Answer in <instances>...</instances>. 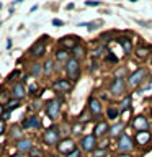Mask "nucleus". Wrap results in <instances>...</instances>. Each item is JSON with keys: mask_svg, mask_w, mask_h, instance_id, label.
Instances as JSON below:
<instances>
[{"mask_svg": "<svg viewBox=\"0 0 152 157\" xmlns=\"http://www.w3.org/2000/svg\"><path fill=\"white\" fill-rule=\"evenodd\" d=\"M152 54V48L147 46V44H141L139 48H136L134 51V56L136 59H139V61H144V59H147Z\"/></svg>", "mask_w": 152, "mask_h": 157, "instance_id": "412c9836", "label": "nucleus"}, {"mask_svg": "<svg viewBox=\"0 0 152 157\" xmlns=\"http://www.w3.org/2000/svg\"><path fill=\"white\" fill-rule=\"evenodd\" d=\"M129 116H131V108H129V110H124V111H121V116L120 118H123V120H129Z\"/></svg>", "mask_w": 152, "mask_h": 157, "instance_id": "c9c22d12", "label": "nucleus"}, {"mask_svg": "<svg viewBox=\"0 0 152 157\" xmlns=\"http://www.w3.org/2000/svg\"><path fill=\"white\" fill-rule=\"evenodd\" d=\"M115 157H132V154H121L120 152V154H116Z\"/></svg>", "mask_w": 152, "mask_h": 157, "instance_id": "79ce46f5", "label": "nucleus"}, {"mask_svg": "<svg viewBox=\"0 0 152 157\" xmlns=\"http://www.w3.org/2000/svg\"><path fill=\"white\" fill-rule=\"evenodd\" d=\"M26 93H28V90L25 88V85H23L21 82H15L13 85H12V90H10V97L15 98V100L21 101L23 98L26 97Z\"/></svg>", "mask_w": 152, "mask_h": 157, "instance_id": "ddd939ff", "label": "nucleus"}, {"mask_svg": "<svg viewBox=\"0 0 152 157\" xmlns=\"http://www.w3.org/2000/svg\"><path fill=\"white\" fill-rule=\"evenodd\" d=\"M126 88H127V82L124 78H113V82L110 85V93L113 97H120L126 93Z\"/></svg>", "mask_w": 152, "mask_h": 157, "instance_id": "1a4fd4ad", "label": "nucleus"}, {"mask_svg": "<svg viewBox=\"0 0 152 157\" xmlns=\"http://www.w3.org/2000/svg\"><path fill=\"white\" fill-rule=\"evenodd\" d=\"M64 72H66L67 80H70V82L78 80V77H80V72H82L80 61H77V59L70 57V59H69V61L66 62V66H64Z\"/></svg>", "mask_w": 152, "mask_h": 157, "instance_id": "f257e3e1", "label": "nucleus"}, {"mask_svg": "<svg viewBox=\"0 0 152 157\" xmlns=\"http://www.w3.org/2000/svg\"><path fill=\"white\" fill-rule=\"evenodd\" d=\"M83 5H85V7H100L101 2H85Z\"/></svg>", "mask_w": 152, "mask_h": 157, "instance_id": "4c0bfd02", "label": "nucleus"}, {"mask_svg": "<svg viewBox=\"0 0 152 157\" xmlns=\"http://www.w3.org/2000/svg\"><path fill=\"white\" fill-rule=\"evenodd\" d=\"M52 25L54 26H64V21L59 20V18H52Z\"/></svg>", "mask_w": 152, "mask_h": 157, "instance_id": "e433bc0d", "label": "nucleus"}, {"mask_svg": "<svg viewBox=\"0 0 152 157\" xmlns=\"http://www.w3.org/2000/svg\"><path fill=\"white\" fill-rule=\"evenodd\" d=\"M131 103H132V95H126V97L121 100V103H120V110H121V111L129 110V108H131Z\"/></svg>", "mask_w": 152, "mask_h": 157, "instance_id": "cd10ccee", "label": "nucleus"}, {"mask_svg": "<svg viewBox=\"0 0 152 157\" xmlns=\"http://www.w3.org/2000/svg\"><path fill=\"white\" fill-rule=\"evenodd\" d=\"M108 132H110V124H108V121H98L97 124H95V128H93V134H95V137L98 139V137H100V139H103V137H105Z\"/></svg>", "mask_w": 152, "mask_h": 157, "instance_id": "dca6fc26", "label": "nucleus"}, {"mask_svg": "<svg viewBox=\"0 0 152 157\" xmlns=\"http://www.w3.org/2000/svg\"><path fill=\"white\" fill-rule=\"evenodd\" d=\"M62 49H67V51H72L77 44H80V38L78 36H64L61 41H59Z\"/></svg>", "mask_w": 152, "mask_h": 157, "instance_id": "f3484780", "label": "nucleus"}, {"mask_svg": "<svg viewBox=\"0 0 152 157\" xmlns=\"http://www.w3.org/2000/svg\"><path fill=\"white\" fill-rule=\"evenodd\" d=\"M21 128L23 129H39V128H41V118L38 115L28 116L26 120L21 123Z\"/></svg>", "mask_w": 152, "mask_h": 157, "instance_id": "2eb2a0df", "label": "nucleus"}, {"mask_svg": "<svg viewBox=\"0 0 152 157\" xmlns=\"http://www.w3.org/2000/svg\"><path fill=\"white\" fill-rule=\"evenodd\" d=\"M46 36H43L41 39H38L36 43L31 46V49H29V56L34 57V59H39V57H43L44 54H46Z\"/></svg>", "mask_w": 152, "mask_h": 157, "instance_id": "6e6552de", "label": "nucleus"}, {"mask_svg": "<svg viewBox=\"0 0 152 157\" xmlns=\"http://www.w3.org/2000/svg\"><path fill=\"white\" fill-rule=\"evenodd\" d=\"M34 147V142L33 139H29V137H23V139L17 141V151L20 152V154H26V152H31Z\"/></svg>", "mask_w": 152, "mask_h": 157, "instance_id": "4468645a", "label": "nucleus"}, {"mask_svg": "<svg viewBox=\"0 0 152 157\" xmlns=\"http://www.w3.org/2000/svg\"><path fill=\"white\" fill-rule=\"evenodd\" d=\"M116 41L121 44L123 52H124L126 56L132 52V39H131L129 36H120V38H116Z\"/></svg>", "mask_w": 152, "mask_h": 157, "instance_id": "4be33fe9", "label": "nucleus"}, {"mask_svg": "<svg viewBox=\"0 0 152 157\" xmlns=\"http://www.w3.org/2000/svg\"><path fill=\"white\" fill-rule=\"evenodd\" d=\"M28 93H29L31 97L38 95V85H36V83H33V85H29V88H28Z\"/></svg>", "mask_w": 152, "mask_h": 157, "instance_id": "2f4dec72", "label": "nucleus"}, {"mask_svg": "<svg viewBox=\"0 0 152 157\" xmlns=\"http://www.w3.org/2000/svg\"><path fill=\"white\" fill-rule=\"evenodd\" d=\"M29 74H31L33 77H39L43 75V64L39 62H33L31 67H29Z\"/></svg>", "mask_w": 152, "mask_h": 157, "instance_id": "a878e982", "label": "nucleus"}, {"mask_svg": "<svg viewBox=\"0 0 152 157\" xmlns=\"http://www.w3.org/2000/svg\"><path fill=\"white\" fill-rule=\"evenodd\" d=\"M147 77V69L146 67H139V69H136L134 72L131 74L129 77H127V87H131V88H136V87H139L142 82H144V78Z\"/></svg>", "mask_w": 152, "mask_h": 157, "instance_id": "423d86ee", "label": "nucleus"}, {"mask_svg": "<svg viewBox=\"0 0 152 157\" xmlns=\"http://www.w3.org/2000/svg\"><path fill=\"white\" fill-rule=\"evenodd\" d=\"M78 149L87 154H93L98 149V139L95 137V134H85L80 137L78 141Z\"/></svg>", "mask_w": 152, "mask_h": 157, "instance_id": "f03ea898", "label": "nucleus"}, {"mask_svg": "<svg viewBox=\"0 0 152 157\" xmlns=\"http://www.w3.org/2000/svg\"><path fill=\"white\" fill-rule=\"evenodd\" d=\"M21 129H23V128H20V126H13L10 134H12V137H15L17 141H20V139H23V131Z\"/></svg>", "mask_w": 152, "mask_h": 157, "instance_id": "c85d7f7f", "label": "nucleus"}, {"mask_svg": "<svg viewBox=\"0 0 152 157\" xmlns=\"http://www.w3.org/2000/svg\"><path fill=\"white\" fill-rule=\"evenodd\" d=\"M134 147H136L134 139H132L129 134H126V132L116 139V149L120 151L121 154H131V152L134 151Z\"/></svg>", "mask_w": 152, "mask_h": 157, "instance_id": "39448f33", "label": "nucleus"}, {"mask_svg": "<svg viewBox=\"0 0 152 157\" xmlns=\"http://www.w3.org/2000/svg\"><path fill=\"white\" fill-rule=\"evenodd\" d=\"M18 74H20V71H18V69H17V71H13V72H12V74H10V75H8L7 78H8V80H13V78H15V77H17V75H18Z\"/></svg>", "mask_w": 152, "mask_h": 157, "instance_id": "58836bf2", "label": "nucleus"}, {"mask_svg": "<svg viewBox=\"0 0 152 157\" xmlns=\"http://www.w3.org/2000/svg\"><path fill=\"white\" fill-rule=\"evenodd\" d=\"M12 157H23L21 154H17V155H12Z\"/></svg>", "mask_w": 152, "mask_h": 157, "instance_id": "a18cd8bd", "label": "nucleus"}, {"mask_svg": "<svg viewBox=\"0 0 152 157\" xmlns=\"http://www.w3.org/2000/svg\"><path fill=\"white\" fill-rule=\"evenodd\" d=\"M38 157H43V155H38Z\"/></svg>", "mask_w": 152, "mask_h": 157, "instance_id": "8fccbe9b", "label": "nucleus"}, {"mask_svg": "<svg viewBox=\"0 0 152 157\" xmlns=\"http://www.w3.org/2000/svg\"><path fill=\"white\" fill-rule=\"evenodd\" d=\"M74 83L70 80H67V78H56V80L52 82V88L59 93H69L72 90Z\"/></svg>", "mask_w": 152, "mask_h": 157, "instance_id": "f8f14e48", "label": "nucleus"}, {"mask_svg": "<svg viewBox=\"0 0 152 157\" xmlns=\"http://www.w3.org/2000/svg\"><path fill=\"white\" fill-rule=\"evenodd\" d=\"M74 7H75V3H67V5H66V8H67V10H72Z\"/></svg>", "mask_w": 152, "mask_h": 157, "instance_id": "37998d69", "label": "nucleus"}, {"mask_svg": "<svg viewBox=\"0 0 152 157\" xmlns=\"http://www.w3.org/2000/svg\"><path fill=\"white\" fill-rule=\"evenodd\" d=\"M124 121H118V123H113V126H110V132H108V136L111 137V139H118V137H121L124 134Z\"/></svg>", "mask_w": 152, "mask_h": 157, "instance_id": "a211bd4d", "label": "nucleus"}, {"mask_svg": "<svg viewBox=\"0 0 152 157\" xmlns=\"http://www.w3.org/2000/svg\"><path fill=\"white\" fill-rule=\"evenodd\" d=\"M150 141H152V132L150 131H141V132H136V136H134L136 146H141V147L150 144Z\"/></svg>", "mask_w": 152, "mask_h": 157, "instance_id": "6ab92c4d", "label": "nucleus"}, {"mask_svg": "<svg viewBox=\"0 0 152 157\" xmlns=\"http://www.w3.org/2000/svg\"><path fill=\"white\" fill-rule=\"evenodd\" d=\"M121 116V110L118 106H115V105H110L106 108V118L110 121H113V120H118V118Z\"/></svg>", "mask_w": 152, "mask_h": 157, "instance_id": "b1692460", "label": "nucleus"}, {"mask_svg": "<svg viewBox=\"0 0 152 157\" xmlns=\"http://www.w3.org/2000/svg\"><path fill=\"white\" fill-rule=\"evenodd\" d=\"M44 110H46V115L49 116V120H51V121H57L59 116H61L62 101L59 100V98H52V100H49V101L46 103Z\"/></svg>", "mask_w": 152, "mask_h": 157, "instance_id": "20e7f679", "label": "nucleus"}, {"mask_svg": "<svg viewBox=\"0 0 152 157\" xmlns=\"http://www.w3.org/2000/svg\"><path fill=\"white\" fill-rule=\"evenodd\" d=\"M41 141H43L44 146H57L59 141H61V129H59L57 126L46 128V131L43 132Z\"/></svg>", "mask_w": 152, "mask_h": 157, "instance_id": "7ed1b4c3", "label": "nucleus"}, {"mask_svg": "<svg viewBox=\"0 0 152 157\" xmlns=\"http://www.w3.org/2000/svg\"><path fill=\"white\" fill-rule=\"evenodd\" d=\"M70 57H72L70 51H67V49H62V48L56 49V52H54V62H57V64H66Z\"/></svg>", "mask_w": 152, "mask_h": 157, "instance_id": "aec40b11", "label": "nucleus"}, {"mask_svg": "<svg viewBox=\"0 0 152 157\" xmlns=\"http://www.w3.org/2000/svg\"><path fill=\"white\" fill-rule=\"evenodd\" d=\"M70 54H72V57H74V59L80 61V59L87 57V48L83 46V44H77V46L70 51Z\"/></svg>", "mask_w": 152, "mask_h": 157, "instance_id": "5701e85b", "label": "nucleus"}, {"mask_svg": "<svg viewBox=\"0 0 152 157\" xmlns=\"http://www.w3.org/2000/svg\"><path fill=\"white\" fill-rule=\"evenodd\" d=\"M56 147H57V152H59V154H62V155H69L70 152L78 149L77 142L74 141L72 137H64V139H61Z\"/></svg>", "mask_w": 152, "mask_h": 157, "instance_id": "0eeeda50", "label": "nucleus"}, {"mask_svg": "<svg viewBox=\"0 0 152 157\" xmlns=\"http://www.w3.org/2000/svg\"><path fill=\"white\" fill-rule=\"evenodd\" d=\"M3 132V120H0V134Z\"/></svg>", "mask_w": 152, "mask_h": 157, "instance_id": "c03bdc74", "label": "nucleus"}, {"mask_svg": "<svg viewBox=\"0 0 152 157\" xmlns=\"http://www.w3.org/2000/svg\"><path fill=\"white\" fill-rule=\"evenodd\" d=\"M106 61H108V62H113V64H116V62H118V57H116L113 52H108V54H106Z\"/></svg>", "mask_w": 152, "mask_h": 157, "instance_id": "72a5a7b5", "label": "nucleus"}, {"mask_svg": "<svg viewBox=\"0 0 152 157\" xmlns=\"http://www.w3.org/2000/svg\"><path fill=\"white\" fill-rule=\"evenodd\" d=\"M108 154V151H103V149H97L95 152L92 154V157H105Z\"/></svg>", "mask_w": 152, "mask_h": 157, "instance_id": "473e14b6", "label": "nucleus"}, {"mask_svg": "<svg viewBox=\"0 0 152 157\" xmlns=\"http://www.w3.org/2000/svg\"><path fill=\"white\" fill-rule=\"evenodd\" d=\"M49 157H59V155H56V154H52V155H49Z\"/></svg>", "mask_w": 152, "mask_h": 157, "instance_id": "49530a36", "label": "nucleus"}, {"mask_svg": "<svg viewBox=\"0 0 152 157\" xmlns=\"http://www.w3.org/2000/svg\"><path fill=\"white\" fill-rule=\"evenodd\" d=\"M82 131H83V123H75V124L72 126V129H70V132L74 136H80Z\"/></svg>", "mask_w": 152, "mask_h": 157, "instance_id": "c756f323", "label": "nucleus"}, {"mask_svg": "<svg viewBox=\"0 0 152 157\" xmlns=\"http://www.w3.org/2000/svg\"><path fill=\"white\" fill-rule=\"evenodd\" d=\"M150 116H152V106H150Z\"/></svg>", "mask_w": 152, "mask_h": 157, "instance_id": "de8ad7c7", "label": "nucleus"}, {"mask_svg": "<svg viewBox=\"0 0 152 157\" xmlns=\"http://www.w3.org/2000/svg\"><path fill=\"white\" fill-rule=\"evenodd\" d=\"M0 10H2V3H0Z\"/></svg>", "mask_w": 152, "mask_h": 157, "instance_id": "09e8293b", "label": "nucleus"}, {"mask_svg": "<svg viewBox=\"0 0 152 157\" xmlns=\"http://www.w3.org/2000/svg\"><path fill=\"white\" fill-rule=\"evenodd\" d=\"M52 72H54V61L52 59H48V61L43 64V74L44 75H51Z\"/></svg>", "mask_w": 152, "mask_h": 157, "instance_id": "bb28decb", "label": "nucleus"}, {"mask_svg": "<svg viewBox=\"0 0 152 157\" xmlns=\"http://www.w3.org/2000/svg\"><path fill=\"white\" fill-rule=\"evenodd\" d=\"M12 46H13V41H12V38H8L7 39V49H10Z\"/></svg>", "mask_w": 152, "mask_h": 157, "instance_id": "ea45409f", "label": "nucleus"}, {"mask_svg": "<svg viewBox=\"0 0 152 157\" xmlns=\"http://www.w3.org/2000/svg\"><path fill=\"white\" fill-rule=\"evenodd\" d=\"M103 25L101 20H95V21H87V23H78V26L82 28H87L88 31H95V29H98Z\"/></svg>", "mask_w": 152, "mask_h": 157, "instance_id": "393cba45", "label": "nucleus"}, {"mask_svg": "<svg viewBox=\"0 0 152 157\" xmlns=\"http://www.w3.org/2000/svg\"><path fill=\"white\" fill-rule=\"evenodd\" d=\"M3 113H5V106L0 103V120H2V116H3Z\"/></svg>", "mask_w": 152, "mask_h": 157, "instance_id": "a19ab883", "label": "nucleus"}, {"mask_svg": "<svg viewBox=\"0 0 152 157\" xmlns=\"http://www.w3.org/2000/svg\"><path fill=\"white\" fill-rule=\"evenodd\" d=\"M66 157H83V152H82L80 149H75L74 152H70V154L66 155Z\"/></svg>", "mask_w": 152, "mask_h": 157, "instance_id": "f704fd0d", "label": "nucleus"}, {"mask_svg": "<svg viewBox=\"0 0 152 157\" xmlns=\"http://www.w3.org/2000/svg\"><path fill=\"white\" fill-rule=\"evenodd\" d=\"M131 126L136 129V132H141V131H149L150 123H149V120H147L144 115H139V116H134V118H132Z\"/></svg>", "mask_w": 152, "mask_h": 157, "instance_id": "9b49d317", "label": "nucleus"}, {"mask_svg": "<svg viewBox=\"0 0 152 157\" xmlns=\"http://www.w3.org/2000/svg\"><path fill=\"white\" fill-rule=\"evenodd\" d=\"M87 108H88V111H90V115L95 118L100 116L101 115V111H103V105H101V100L100 98H97V97H90L88 98V101H87Z\"/></svg>", "mask_w": 152, "mask_h": 157, "instance_id": "9d476101", "label": "nucleus"}, {"mask_svg": "<svg viewBox=\"0 0 152 157\" xmlns=\"http://www.w3.org/2000/svg\"><path fill=\"white\" fill-rule=\"evenodd\" d=\"M103 51H105V46H100V48H97L95 51L92 52V57L93 59H97V57H100L101 54H103Z\"/></svg>", "mask_w": 152, "mask_h": 157, "instance_id": "7c9ffc66", "label": "nucleus"}]
</instances>
